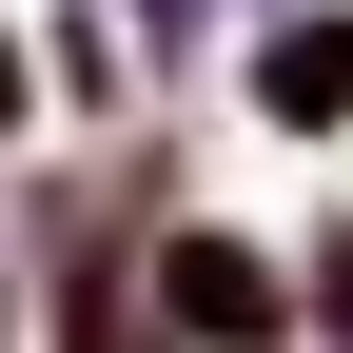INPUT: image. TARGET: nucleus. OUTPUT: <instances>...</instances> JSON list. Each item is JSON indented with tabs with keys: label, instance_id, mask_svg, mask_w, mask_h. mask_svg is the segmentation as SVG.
I'll return each instance as SVG.
<instances>
[{
	"label": "nucleus",
	"instance_id": "nucleus-1",
	"mask_svg": "<svg viewBox=\"0 0 353 353\" xmlns=\"http://www.w3.org/2000/svg\"><path fill=\"white\" fill-rule=\"evenodd\" d=\"M157 314L196 334V353H275L294 294H275V255H255V236H157Z\"/></svg>",
	"mask_w": 353,
	"mask_h": 353
},
{
	"label": "nucleus",
	"instance_id": "nucleus-2",
	"mask_svg": "<svg viewBox=\"0 0 353 353\" xmlns=\"http://www.w3.org/2000/svg\"><path fill=\"white\" fill-rule=\"evenodd\" d=\"M255 118H294V138H334V118H353V0H314V20L255 39Z\"/></svg>",
	"mask_w": 353,
	"mask_h": 353
}]
</instances>
